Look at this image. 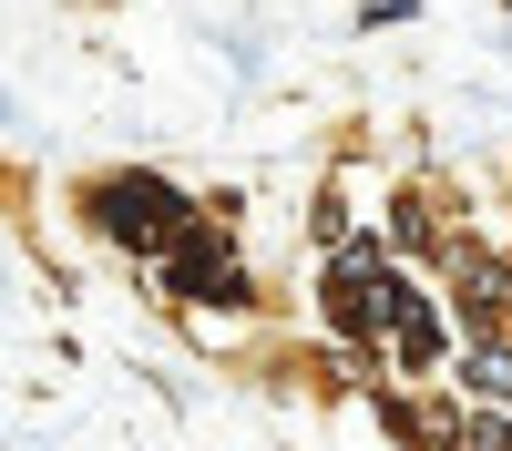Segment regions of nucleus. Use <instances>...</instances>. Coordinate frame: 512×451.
I'll use <instances>...</instances> for the list:
<instances>
[{"instance_id": "f257e3e1", "label": "nucleus", "mask_w": 512, "mask_h": 451, "mask_svg": "<svg viewBox=\"0 0 512 451\" xmlns=\"http://www.w3.org/2000/svg\"><path fill=\"white\" fill-rule=\"evenodd\" d=\"M93 226H103L113 246H134V257H164L195 216H185V195L164 185V175H103V185H93Z\"/></svg>"}, {"instance_id": "f03ea898", "label": "nucleus", "mask_w": 512, "mask_h": 451, "mask_svg": "<svg viewBox=\"0 0 512 451\" xmlns=\"http://www.w3.org/2000/svg\"><path fill=\"white\" fill-rule=\"evenodd\" d=\"M164 287H175V298H216V308H236V298H246V267H236L226 236L185 226L175 246H164Z\"/></svg>"}, {"instance_id": "7ed1b4c3", "label": "nucleus", "mask_w": 512, "mask_h": 451, "mask_svg": "<svg viewBox=\"0 0 512 451\" xmlns=\"http://www.w3.org/2000/svg\"><path fill=\"white\" fill-rule=\"evenodd\" d=\"M390 339H400V369H431V359H441V318L420 308L410 287H400V298H390Z\"/></svg>"}, {"instance_id": "20e7f679", "label": "nucleus", "mask_w": 512, "mask_h": 451, "mask_svg": "<svg viewBox=\"0 0 512 451\" xmlns=\"http://www.w3.org/2000/svg\"><path fill=\"white\" fill-rule=\"evenodd\" d=\"M451 277H461V298H472V318H492L512 298V267L502 257H451Z\"/></svg>"}, {"instance_id": "39448f33", "label": "nucleus", "mask_w": 512, "mask_h": 451, "mask_svg": "<svg viewBox=\"0 0 512 451\" xmlns=\"http://www.w3.org/2000/svg\"><path fill=\"white\" fill-rule=\"evenodd\" d=\"M461 380H472V390H492V400H512V349H472V359H461Z\"/></svg>"}]
</instances>
